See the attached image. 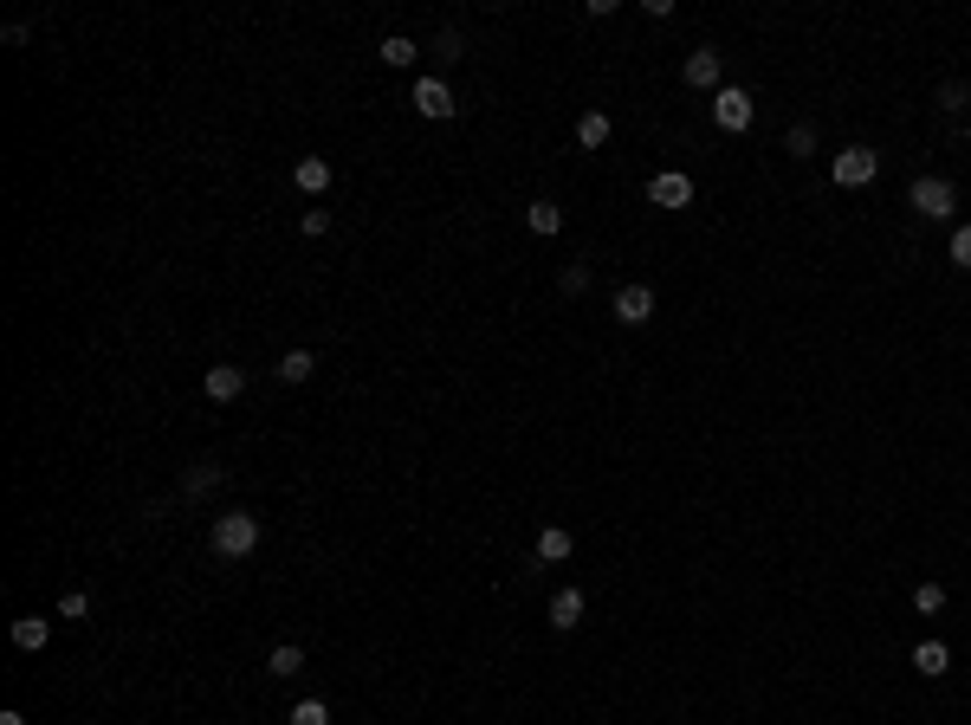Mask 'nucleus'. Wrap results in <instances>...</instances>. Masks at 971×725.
<instances>
[{"label":"nucleus","mask_w":971,"mask_h":725,"mask_svg":"<svg viewBox=\"0 0 971 725\" xmlns=\"http://www.w3.org/2000/svg\"><path fill=\"white\" fill-rule=\"evenodd\" d=\"M208 544H214V557L240 564V557L259 551V518L253 512H221V518H214V531H208Z\"/></svg>","instance_id":"1"},{"label":"nucleus","mask_w":971,"mask_h":725,"mask_svg":"<svg viewBox=\"0 0 971 725\" xmlns=\"http://www.w3.org/2000/svg\"><path fill=\"white\" fill-rule=\"evenodd\" d=\"M907 201L920 208V221H952V214H959V188H952L946 175H920V182L907 188Z\"/></svg>","instance_id":"2"},{"label":"nucleus","mask_w":971,"mask_h":725,"mask_svg":"<svg viewBox=\"0 0 971 725\" xmlns=\"http://www.w3.org/2000/svg\"><path fill=\"white\" fill-rule=\"evenodd\" d=\"M751 117H758V104H751V91H738V85H719L713 91V123L719 130H751Z\"/></svg>","instance_id":"3"},{"label":"nucleus","mask_w":971,"mask_h":725,"mask_svg":"<svg viewBox=\"0 0 971 725\" xmlns=\"http://www.w3.org/2000/svg\"><path fill=\"white\" fill-rule=\"evenodd\" d=\"M829 175H836L842 188H868L874 175H881V156H874V149H861V143H849V149L836 156V169H829Z\"/></svg>","instance_id":"4"},{"label":"nucleus","mask_w":971,"mask_h":725,"mask_svg":"<svg viewBox=\"0 0 971 725\" xmlns=\"http://www.w3.org/2000/svg\"><path fill=\"white\" fill-rule=\"evenodd\" d=\"M680 78H687L693 91H719V78H726V52L693 46V52H687V65H680Z\"/></svg>","instance_id":"5"},{"label":"nucleus","mask_w":971,"mask_h":725,"mask_svg":"<svg viewBox=\"0 0 971 725\" xmlns=\"http://www.w3.org/2000/svg\"><path fill=\"white\" fill-rule=\"evenodd\" d=\"M615 324H628V331H641V324L654 318V285H622V292L609 298Z\"/></svg>","instance_id":"6"},{"label":"nucleus","mask_w":971,"mask_h":725,"mask_svg":"<svg viewBox=\"0 0 971 725\" xmlns=\"http://www.w3.org/2000/svg\"><path fill=\"white\" fill-rule=\"evenodd\" d=\"M415 111L434 117V123L454 117V111H460V104H454V85H447V78H421V85H415Z\"/></svg>","instance_id":"7"},{"label":"nucleus","mask_w":971,"mask_h":725,"mask_svg":"<svg viewBox=\"0 0 971 725\" xmlns=\"http://www.w3.org/2000/svg\"><path fill=\"white\" fill-rule=\"evenodd\" d=\"M648 201H654V208H687V201H693V175L661 169V175L648 182Z\"/></svg>","instance_id":"8"},{"label":"nucleus","mask_w":971,"mask_h":725,"mask_svg":"<svg viewBox=\"0 0 971 725\" xmlns=\"http://www.w3.org/2000/svg\"><path fill=\"white\" fill-rule=\"evenodd\" d=\"M201 389H208V402H221V408H227V402H240V389H246V369H240V363H214Z\"/></svg>","instance_id":"9"},{"label":"nucleus","mask_w":971,"mask_h":725,"mask_svg":"<svg viewBox=\"0 0 971 725\" xmlns=\"http://www.w3.org/2000/svg\"><path fill=\"white\" fill-rule=\"evenodd\" d=\"M292 182H298V195H324V188H331V162H324V156H298Z\"/></svg>","instance_id":"10"},{"label":"nucleus","mask_w":971,"mask_h":725,"mask_svg":"<svg viewBox=\"0 0 971 725\" xmlns=\"http://www.w3.org/2000/svg\"><path fill=\"white\" fill-rule=\"evenodd\" d=\"M227 480V467H214V460H201V467H188L182 473V499H208L214 486Z\"/></svg>","instance_id":"11"},{"label":"nucleus","mask_w":971,"mask_h":725,"mask_svg":"<svg viewBox=\"0 0 971 725\" xmlns=\"http://www.w3.org/2000/svg\"><path fill=\"white\" fill-rule=\"evenodd\" d=\"M577 622H583V590H557L551 596V628H557V635H570Z\"/></svg>","instance_id":"12"},{"label":"nucleus","mask_w":971,"mask_h":725,"mask_svg":"<svg viewBox=\"0 0 971 725\" xmlns=\"http://www.w3.org/2000/svg\"><path fill=\"white\" fill-rule=\"evenodd\" d=\"M913 667H920L926 680H939L952 667V648H946V641H913Z\"/></svg>","instance_id":"13"},{"label":"nucleus","mask_w":971,"mask_h":725,"mask_svg":"<svg viewBox=\"0 0 971 725\" xmlns=\"http://www.w3.org/2000/svg\"><path fill=\"white\" fill-rule=\"evenodd\" d=\"M570 551H577V538H570L564 525H544L538 531V564H564Z\"/></svg>","instance_id":"14"},{"label":"nucleus","mask_w":971,"mask_h":725,"mask_svg":"<svg viewBox=\"0 0 971 725\" xmlns=\"http://www.w3.org/2000/svg\"><path fill=\"white\" fill-rule=\"evenodd\" d=\"M52 641V622H39V615H20V622H13V648L20 654H39Z\"/></svg>","instance_id":"15"},{"label":"nucleus","mask_w":971,"mask_h":725,"mask_svg":"<svg viewBox=\"0 0 971 725\" xmlns=\"http://www.w3.org/2000/svg\"><path fill=\"white\" fill-rule=\"evenodd\" d=\"M376 59H382V65H395V72H402V65H415V59H421V46H415V39H408V33H389V39H382V46H376Z\"/></svg>","instance_id":"16"},{"label":"nucleus","mask_w":971,"mask_h":725,"mask_svg":"<svg viewBox=\"0 0 971 725\" xmlns=\"http://www.w3.org/2000/svg\"><path fill=\"white\" fill-rule=\"evenodd\" d=\"M525 227H531V234H564V208H557V201H531Z\"/></svg>","instance_id":"17"},{"label":"nucleus","mask_w":971,"mask_h":725,"mask_svg":"<svg viewBox=\"0 0 971 725\" xmlns=\"http://www.w3.org/2000/svg\"><path fill=\"white\" fill-rule=\"evenodd\" d=\"M577 143L583 149H603L609 143V111H583L577 117Z\"/></svg>","instance_id":"18"},{"label":"nucleus","mask_w":971,"mask_h":725,"mask_svg":"<svg viewBox=\"0 0 971 725\" xmlns=\"http://www.w3.org/2000/svg\"><path fill=\"white\" fill-rule=\"evenodd\" d=\"M266 674H272V680H292V674H305V648H292V641H285V648H272Z\"/></svg>","instance_id":"19"},{"label":"nucleus","mask_w":971,"mask_h":725,"mask_svg":"<svg viewBox=\"0 0 971 725\" xmlns=\"http://www.w3.org/2000/svg\"><path fill=\"white\" fill-rule=\"evenodd\" d=\"M311 369H318V357H311V350H285V357H279V382H305Z\"/></svg>","instance_id":"20"},{"label":"nucleus","mask_w":971,"mask_h":725,"mask_svg":"<svg viewBox=\"0 0 971 725\" xmlns=\"http://www.w3.org/2000/svg\"><path fill=\"white\" fill-rule=\"evenodd\" d=\"M913 609L939 615V609H946V583H913Z\"/></svg>","instance_id":"21"},{"label":"nucleus","mask_w":971,"mask_h":725,"mask_svg":"<svg viewBox=\"0 0 971 725\" xmlns=\"http://www.w3.org/2000/svg\"><path fill=\"white\" fill-rule=\"evenodd\" d=\"M557 285H564V298H583V292H590V259L564 266V279H557Z\"/></svg>","instance_id":"22"},{"label":"nucleus","mask_w":971,"mask_h":725,"mask_svg":"<svg viewBox=\"0 0 971 725\" xmlns=\"http://www.w3.org/2000/svg\"><path fill=\"white\" fill-rule=\"evenodd\" d=\"M292 725H331V706H324V700H298L292 706Z\"/></svg>","instance_id":"23"},{"label":"nucleus","mask_w":971,"mask_h":725,"mask_svg":"<svg viewBox=\"0 0 971 725\" xmlns=\"http://www.w3.org/2000/svg\"><path fill=\"white\" fill-rule=\"evenodd\" d=\"M965 104H971V85L946 78V85H939V111H965Z\"/></svg>","instance_id":"24"},{"label":"nucleus","mask_w":971,"mask_h":725,"mask_svg":"<svg viewBox=\"0 0 971 725\" xmlns=\"http://www.w3.org/2000/svg\"><path fill=\"white\" fill-rule=\"evenodd\" d=\"M784 149H790V156H810V149H816V130H810V123H790Z\"/></svg>","instance_id":"25"},{"label":"nucleus","mask_w":971,"mask_h":725,"mask_svg":"<svg viewBox=\"0 0 971 725\" xmlns=\"http://www.w3.org/2000/svg\"><path fill=\"white\" fill-rule=\"evenodd\" d=\"M952 266L971 272V227H952Z\"/></svg>","instance_id":"26"},{"label":"nucleus","mask_w":971,"mask_h":725,"mask_svg":"<svg viewBox=\"0 0 971 725\" xmlns=\"http://www.w3.org/2000/svg\"><path fill=\"white\" fill-rule=\"evenodd\" d=\"M298 227H305V234L318 240V234H331V214H324V208H305V221H298Z\"/></svg>","instance_id":"27"},{"label":"nucleus","mask_w":971,"mask_h":725,"mask_svg":"<svg viewBox=\"0 0 971 725\" xmlns=\"http://www.w3.org/2000/svg\"><path fill=\"white\" fill-rule=\"evenodd\" d=\"M85 609H91L85 590H65V596H59V615H85Z\"/></svg>","instance_id":"28"},{"label":"nucleus","mask_w":971,"mask_h":725,"mask_svg":"<svg viewBox=\"0 0 971 725\" xmlns=\"http://www.w3.org/2000/svg\"><path fill=\"white\" fill-rule=\"evenodd\" d=\"M0 725H26V713H13V706H7V713H0Z\"/></svg>","instance_id":"29"},{"label":"nucleus","mask_w":971,"mask_h":725,"mask_svg":"<svg viewBox=\"0 0 971 725\" xmlns=\"http://www.w3.org/2000/svg\"><path fill=\"white\" fill-rule=\"evenodd\" d=\"M965 136H971V123H965Z\"/></svg>","instance_id":"30"}]
</instances>
